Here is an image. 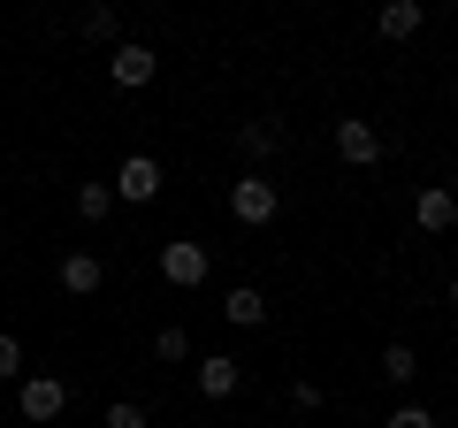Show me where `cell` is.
<instances>
[{"label":"cell","mask_w":458,"mask_h":428,"mask_svg":"<svg viewBox=\"0 0 458 428\" xmlns=\"http://www.w3.org/2000/svg\"><path fill=\"white\" fill-rule=\"evenodd\" d=\"M229 214H237L245 230H267V222L283 214V192L260 176V168H252V176H237V184H229Z\"/></svg>","instance_id":"1"},{"label":"cell","mask_w":458,"mask_h":428,"mask_svg":"<svg viewBox=\"0 0 458 428\" xmlns=\"http://www.w3.org/2000/svg\"><path fill=\"white\" fill-rule=\"evenodd\" d=\"M161 276L176 283V291H199V283L214 276V253L199 245V237H168L161 245Z\"/></svg>","instance_id":"2"},{"label":"cell","mask_w":458,"mask_h":428,"mask_svg":"<svg viewBox=\"0 0 458 428\" xmlns=\"http://www.w3.org/2000/svg\"><path fill=\"white\" fill-rule=\"evenodd\" d=\"M107 192H114V199H131V207H153V199H161V161H153V153H131V161L114 168Z\"/></svg>","instance_id":"3"},{"label":"cell","mask_w":458,"mask_h":428,"mask_svg":"<svg viewBox=\"0 0 458 428\" xmlns=\"http://www.w3.org/2000/svg\"><path fill=\"white\" fill-rule=\"evenodd\" d=\"M16 406H23V421H62V406H69V390H62V375H23L16 382Z\"/></svg>","instance_id":"4"},{"label":"cell","mask_w":458,"mask_h":428,"mask_svg":"<svg viewBox=\"0 0 458 428\" xmlns=\"http://www.w3.org/2000/svg\"><path fill=\"white\" fill-rule=\"evenodd\" d=\"M107 77L123 84V92H146V84L161 77V54H153V47H138V39H131V47H114V62H107Z\"/></svg>","instance_id":"5"},{"label":"cell","mask_w":458,"mask_h":428,"mask_svg":"<svg viewBox=\"0 0 458 428\" xmlns=\"http://www.w3.org/2000/svg\"><path fill=\"white\" fill-rule=\"evenodd\" d=\"M336 153H344L352 168H375V161H382V131H375V123H360V116H344V123H336Z\"/></svg>","instance_id":"6"},{"label":"cell","mask_w":458,"mask_h":428,"mask_svg":"<svg viewBox=\"0 0 458 428\" xmlns=\"http://www.w3.org/2000/svg\"><path fill=\"white\" fill-rule=\"evenodd\" d=\"M412 222H420L428 237H451V230H458V199L443 192V184H428V192L412 199Z\"/></svg>","instance_id":"7"},{"label":"cell","mask_w":458,"mask_h":428,"mask_svg":"<svg viewBox=\"0 0 458 428\" xmlns=\"http://www.w3.org/2000/svg\"><path fill=\"white\" fill-rule=\"evenodd\" d=\"M237 382H245V367L229 360V352H207L199 360V398H237Z\"/></svg>","instance_id":"8"},{"label":"cell","mask_w":458,"mask_h":428,"mask_svg":"<svg viewBox=\"0 0 458 428\" xmlns=\"http://www.w3.org/2000/svg\"><path fill=\"white\" fill-rule=\"evenodd\" d=\"M54 276H62V291H69V298H92L99 283H107V268H99V253H69Z\"/></svg>","instance_id":"9"},{"label":"cell","mask_w":458,"mask_h":428,"mask_svg":"<svg viewBox=\"0 0 458 428\" xmlns=\"http://www.w3.org/2000/svg\"><path fill=\"white\" fill-rule=\"evenodd\" d=\"M222 321H229V330H260V321H267V298L252 291V283H237V291L222 298Z\"/></svg>","instance_id":"10"},{"label":"cell","mask_w":458,"mask_h":428,"mask_svg":"<svg viewBox=\"0 0 458 428\" xmlns=\"http://www.w3.org/2000/svg\"><path fill=\"white\" fill-rule=\"evenodd\" d=\"M420 0H382V16H375V31L382 39H412V31H420Z\"/></svg>","instance_id":"11"},{"label":"cell","mask_w":458,"mask_h":428,"mask_svg":"<svg viewBox=\"0 0 458 428\" xmlns=\"http://www.w3.org/2000/svg\"><path fill=\"white\" fill-rule=\"evenodd\" d=\"M412 375H420V352H412V345H382V382H397V390H405Z\"/></svg>","instance_id":"12"},{"label":"cell","mask_w":458,"mask_h":428,"mask_svg":"<svg viewBox=\"0 0 458 428\" xmlns=\"http://www.w3.org/2000/svg\"><path fill=\"white\" fill-rule=\"evenodd\" d=\"M276 146H283V131H276V123H245V131H237V153H245V161H267Z\"/></svg>","instance_id":"13"},{"label":"cell","mask_w":458,"mask_h":428,"mask_svg":"<svg viewBox=\"0 0 458 428\" xmlns=\"http://www.w3.org/2000/svg\"><path fill=\"white\" fill-rule=\"evenodd\" d=\"M114 214V192L107 184H77V222H107Z\"/></svg>","instance_id":"14"},{"label":"cell","mask_w":458,"mask_h":428,"mask_svg":"<svg viewBox=\"0 0 458 428\" xmlns=\"http://www.w3.org/2000/svg\"><path fill=\"white\" fill-rule=\"evenodd\" d=\"M153 360H191V337L168 321V330H153Z\"/></svg>","instance_id":"15"},{"label":"cell","mask_w":458,"mask_h":428,"mask_svg":"<svg viewBox=\"0 0 458 428\" xmlns=\"http://www.w3.org/2000/svg\"><path fill=\"white\" fill-rule=\"evenodd\" d=\"M77 31H84V39H99V47H107V39L123 31V23H114V8H84V23H77Z\"/></svg>","instance_id":"16"},{"label":"cell","mask_w":458,"mask_h":428,"mask_svg":"<svg viewBox=\"0 0 458 428\" xmlns=\"http://www.w3.org/2000/svg\"><path fill=\"white\" fill-rule=\"evenodd\" d=\"M0 382H23V345L0 330Z\"/></svg>","instance_id":"17"},{"label":"cell","mask_w":458,"mask_h":428,"mask_svg":"<svg viewBox=\"0 0 458 428\" xmlns=\"http://www.w3.org/2000/svg\"><path fill=\"white\" fill-rule=\"evenodd\" d=\"M382 428H436V413H428V406H397Z\"/></svg>","instance_id":"18"},{"label":"cell","mask_w":458,"mask_h":428,"mask_svg":"<svg viewBox=\"0 0 458 428\" xmlns=\"http://www.w3.org/2000/svg\"><path fill=\"white\" fill-rule=\"evenodd\" d=\"M107 428H146V406H131V398H123V406H107Z\"/></svg>","instance_id":"19"},{"label":"cell","mask_w":458,"mask_h":428,"mask_svg":"<svg viewBox=\"0 0 458 428\" xmlns=\"http://www.w3.org/2000/svg\"><path fill=\"white\" fill-rule=\"evenodd\" d=\"M443 192H451V199H458V161H451V184H443Z\"/></svg>","instance_id":"20"},{"label":"cell","mask_w":458,"mask_h":428,"mask_svg":"<svg viewBox=\"0 0 458 428\" xmlns=\"http://www.w3.org/2000/svg\"><path fill=\"white\" fill-rule=\"evenodd\" d=\"M443 298H451V313H458V276H451V291H443Z\"/></svg>","instance_id":"21"}]
</instances>
